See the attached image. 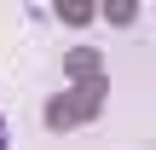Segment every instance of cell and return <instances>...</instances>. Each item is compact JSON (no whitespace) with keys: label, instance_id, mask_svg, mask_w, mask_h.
<instances>
[{"label":"cell","instance_id":"cell-1","mask_svg":"<svg viewBox=\"0 0 156 150\" xmlns=\"http://www.w3.org/2000/svg\"><path fill=\"white\" fill-rule=\"evenodd\" d=\"M0 150H6V121H0Z\"/></svg>","mask_w":156,"mask_h":150}]
</instances>
